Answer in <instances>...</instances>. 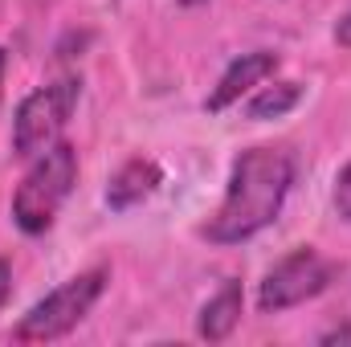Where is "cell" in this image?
<instances>
[{
    "mask_svg": "<svg viewBox=\"0 0 351 347\" xmlns=\"http://www.w3.org/2000/svg\"><path fill=\"white\" fill-rule=\"evenodd\" d=\"M335 41H339L343 49H351V12L339 16V25H335Z\"/></svg>",
    "mask_w": 351,
    "mask_h": 347,
    "instance_id": "cell-13",
    "label": "cell"
},
{
    "mask_svg": "<svg viewBox=\"0 0 351 347\" xmlns=\"http://www.w3.org/2000/svg\"><path fill=\"white\" fill-rule=\"evenodd\" d=\"M4 70H8V49L0 45V90H4Z\"/></svg>",
    "mask_w": 351,
    "mask_h": 347,
    "instance_id": "cell-14",
    "label": "cell"
},
{
    "mask_svg": "<svg viewBox=\"0 0 351 347\" xmlns=\"http://www.w3.org/2000/svg\"><path fill=\"white\" fill-rule=\"evenodd\" d=\"M278 74V53H269V49H254V53H241L225 74H221V82L213 86V94L204 98V110L208 115H221V110H229L233 102H241L250 90H258L265 78H274Z\"/></svg>",
    "mask_w": 351,
    "mask_h": 347,
    "instance_id": "cell-6",
    "label": "cell"
},
{
    "mask_svg": "<svg viewBox=\"0 0 351 347\" xmlns=\"http://www.w3.org/2000/svg\"><path fill=\"white\" fill-rule=\"evenodd\" d=\"M180 4H188V8H196V4H204V0H180Z\"/></svg>",
    "mask_w": 351,
    "mask_h": 347,
    "instance_id": "cell-15",
    "label": "cell"
},
{
    "mask_svg": "<svg viewBox=\"0 0 351 347\" xmlns=\"http://www.w3.org/2000/svg\"><path fill=\"white\" fill-rule=\"evenodd\" d=\"M294 184V160L278 147H250L237 156L225 200L208 221L204 237L213 246H241L278 221Z\"/></svg>",
    "mask_w": 351,
    "mask_h": 347,
    "instance_id": "cell-1",
    "label": "cell"
},
{
    "mask_svg": "<svg viewBox=\"0 0 351 347\" xmlns=\"http://www.w3.org/2000/svg\"><path fill=\"white\" fill-rule=\"evenodd\" d=\"M331 204H335V213H339V221H348L351 225V164L343 172L335 176V192H331Z\"/></svg>",
    "mask_w": 351,
    "mask_h": 347,
    "instance_id": "cell-10",
    "label": "cell"
},
{
    "mask_svg": "<svg viewBox=\"0 0 351 347\" xmlns=\"http://www.w3.org/2000/svg\"><path fill=\"white\" fill-rule=\"evenodd\" d=\"M298 102H302V82H274V86H258L245 115L250 119H278V115L294 110Z\"/></svg>",
    "mask_w": 351,
    "mask_h": 347,
    "instance_id": "cell-9",
    "label": "cell"
},
{
    "mask_svg": "<svg viewBox=\"0 0 351 347\" xmlns=\"http://www.w3.org/2000/svg\"><path fill=\"white\" fill-rule=\"evenodd\" d=\"M74 184H78V147L58 139L49 152L37 156V164L25 172V180L12 192V221H16V229L29 233V237H41L53 225V217L66 204V196L74 192Z\"/></svg>",
    "mask_w": 351,
    "mask_h": 347,
    "instance_id": "cell-2",
    "label": "cell"
},
{
    "mask_svg": "<svg viewBox=\"0 0 351 347\" xmlns=\"http://www.w3.org/2000/svg\"><path fill=\"white\" fill-rule=\"evenodd\" d=\"M160 184H164V168H160L156 160H147V156H135V160H127L119 172L110 176V184H106V204H110L114 213H127V208L143 204Z\"/></svg>",
    "mask_w": 351,
    "mask_h": 347,
    "instance_id": "cell-7",
    "label": "cell"
},
{
    "mask_svg": "<svg viewBox=\"0 0 351 347\" xmlns=\"http://www.w3.org/2000/svg\"><path fill=\"white\" fill-rule=\"evenodd\" d=\"M8 294H12V261L0 258V311H4V302H8Z\"/></svg>",
    "mask_w": 351,
    "mask_h": 347,
    "instance_id": "cell-11",
    "label": "cell"
},
{
    "mask_svg": "<svg viewBox=\"0 0 351 347\" xmlns=\"http://www.w3.org/2000/svg\"><path fill=\"white\" fill-rule=\"evenodd\" d=\"M241 302H245V294H241V282H225L204 307H200V323H196V331H200V339H208V344H221V339H229L233 335V327L241 323Z\"/></svg>",
    "mask_w": 351,
    "mask_h": 347,
    "instance_id": "cell-8",
    "label": "cell"
},
{
    "mask_svg": "<svg viewBox=\"0 0 351 347\" xmlns=\"http://www.w3.org/2000/svg\"><path fill=\"white\" fill-rule=\"evenodd\" d=\"M323 344H327V347H351V323H339L335 331H327V335H323Z\"/></svg>",
    "mask_w": 351,
    "mask_h": 347,
    "instance_id": "cell-12",
    "label": "cell"
},
{
    "mask_svg": "<svg viewBox=\"0 0 351 347\" xmlns=\"http://www.w3.org/2000/svg\"><path fill=\"white\" fill-rule=\"evenodd\" d=\"M106 270H86L70 282H62L58 290H49L41 302H33L21 323H16V339L21 344H49V339H62L66 331H74L82 319L90 315V307L102 298L106 290Z\"/></svg>",
    "mask_w": 351,
    "mask_h": 347,
    "instance_id": "cell-3",
    "label": "cell"
},
{
    "mask_svg": "<svg viewBox=\"0 0 351 347\" xmlns=\"http://www.w3.org/2000/svg\"><path fill=\"white\" fill-rule=\"evenodd\" d=\"M335 274H339V261H327L311 246H302V250H294L290 258H282L265 274L262 290H258V311L278 315V311L302 307L306 298H319L335 282Z\"/></svg>",
    "mask_w": 351,
    "mask_h": 347,
    "instance_id": "cell-5",
    "label": "cell"
},
{
    "mask_svg": "<svg viewBox=\"0 0 351 347\" xmlns=\"http://www.w3.org/2000/svg\"><path fill=\"white\" fill-rule=\"evenodd\" d=\"M78 94H82L78 78H62V82H49V86L25 94L12 119V152L21 160H37L41 152H49L62 139V127L70 123Z\"/></svg>",
    "mask_w": 351,
    "mask_h": 347,
    "instance_id": "cell-4",
    "label": "cell"
}]
</instances>
